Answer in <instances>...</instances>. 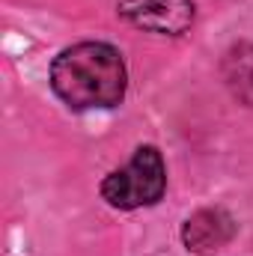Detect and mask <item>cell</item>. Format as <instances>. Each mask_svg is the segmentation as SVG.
I'll return each mask as SVG.
<instances>
[{"instance_id": "2", "label": "cell", "mask_w": 253, "mask_h": 256, "mask_svg": "<svg viewBox=\"0 0 253 256\" xmlns=\"http://www.w3.org/2000/svg\"><path fill=\"white\" fill-rule=\"evenodd\" d=\"M167 170L155 146H140L122 170H114L102 182V196L114 208H140L164 196Z\"/></svg>"}, {"instance_id": "5", "label": "cell", "mask_w": 253, "mask_h": 256, "mask_svg": "<svg viewBox=\"0 0 253 256\" xmlns=\"http://www.w3.org/2000/svg\"><path fill=\"white\" fill-rule=\"evenodd\" d=\"M224 78H226V86L232 90V96L253 108V45L242 42V45H232L224 57Z\"/></svg>"}, {"instance_id": "3", "label": "cell", "mask_w": 253, "mask_h": 256, "mask_svg": "<svg viewBox=\"0 0 253 256\" xmlns=\"http://www.w3.org/2000/svg\"><path fill=\"white\" fill-rule=\"evenodd\" d=\"M120 15L140 30L179 36L194 24V3L190 0H122Z\"/></svg>"}, {"instance_id": "4", "label": "cell", "mask_w": 253, "mask_h": 256, "mask_svg": "<svg viewBox=\"0 0 253 256\" xmlns=\"http://www.w3.org/2000/svg\"><path fill=\"white\" fill-rule=\"evenodd\" d=\"M236 236V224L224 208H202L190 218L182 230L185 248L194 254H214L220 248L230 244V238Z\"/></svg>"}, {"instance_id": "1", "label": "cell", "mask_w": 253, "mask_h": 256, "mask_svg": "<svg viewBox=\"0 0 253 256\" xmlns=\"http://www.w3.org/2000/svg\"><path fill=\"white\" fill-rule=\"evenodd\" d=\"M126 63L104 42H80L51 63V86L74 110L116 108L126 96Z\"/></svg>"}]
</instances>
